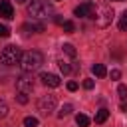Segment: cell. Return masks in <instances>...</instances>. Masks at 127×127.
I'll use <instances>...</instances> for the list:
<instances>
[{
    "label": "cell",
    "mask_w": 127,
    "mask_h": 127,
    "mask_svg": "<svg viewBox=\"0 0 127 127\" xmlns=\"http://www.w3.org/2000/svg\"><path fill=\"white\" fill-rule=\"evenodd\" d=\"M28 14L32 16V20H46L54 14V6L48 0H32L28 4Z\"/></svg>",
    "instance_id": "1"
},
{
    "label": "cell",
    "mask_w": 127,
    "mask_h": 127,
    "mask_svg": "<svg viewBox=\"0 0 127 127\" xmlns=\"http://www.w3.org/2000/svg\"><path fill=\"white\" fill-rule=\"evenodd\" d=\"M87 12H89V2H83V4H79V6L73 10V14H75L77 18H87Z\"/></svg>",
    "instance_id": "10"
},
{
    "label": "cell",
    "mask_w": 127,
    "mask_h": 127,
    "mask_svg": "<svg viewBox=\"0 0 127 127\" xmlns=\"http://www.w3.org/2000/svg\"><path fill=\"white\" fill-rule=\"evenodd\" d=\"M95 26L97 28H107L111 22H113V8L107 6V4H99L97 10H95V18H93Z\"/></svg>",
    "instance_id": "3"
},
{
    "label": "cell",
    "mask_w": 127,
    "mask_h": 127,
    "mask_svg": "<svg viewBox=\"0 0 127 127\" xmlns=\"http://www.w3.org/2000/svg\"><path fill=\"white\" fill-rule=\"evenodd\" d=\"M20 58H22V50L18 46H6L0 54V62L4 65H16L20 62Z\"/></svg>",
    "instance_id": "4"
},
{
    "label": "cell",
    "mask_w": 127,
    "mask_h": 127,
    "mask_svg": "<svg viewBox=\"0 0 127 127\" xmlns=\"http://www.w3.org/2000/svg\"><path fill=\"white\" fill-rule=\"evenodd\" d=\"M91 71H93V75H97V77H105V75H107V69H105L103 64H93V65H91Z\"/></svg>",
    "instance_id": "11"
},
{
    "label": "cell",
    "mask_w": 127,
    "mask_h": 127,
    "mask_svg": "<svg viewBox=\"0 0 127 127\" xmlns=\"http://www.w3.org/2000/svg\"><path fill=\"white\" fill-rule=\"evenodd\" d=\"M62 28H64V32H67V34H71V32H75V26H73V22H69V20H64V24H62Z\"/></svg>",
    "instance_id": "17"
},
{
    "label": "cell",
    "mask_w": 127,
    "mask_h": 127,
    "mask_svg": "<svg viewBox=\"0 0 127 127\" xmlns=\"http://www.w3.org/2000/svg\"><path fill=\"white\" fill-rule=\"evenodd\" d=\"M115 2H123V0H115Z\"/></svg>",
    "instance_id": "29"
},
{
    "label": "cell",
    "mask_w": 127,
    "mask_h": 127,
    "mask_svg": "<svg viewBox=\"0 0 127 127\" xmlns=\"http://www.w3.org/2000/svg\"><path fill=\"white\" fill-rule=\"evenodd\" d=\"M18 64H20L22 71L30 73V71L38 69V67L44 64V56H42L38 50H30V52H24V54H22V58H20Z\"/></svg>",
    "instance_id": "2"
},
{
    "label": "cell",
    "mask_w": 127,
    "mask_h": 127,
    "mask_svg": "<svg viewBox=\"0 0 127 127\" xmlns=\"http://www.w3.org/2000/svg\"><path fill=\"white\" fill-rule=\"evenodd\" d=\"M44 30H46L44 22H38V20L26 22V24L22 26V32H24V36H28V34H32V32H44Z\"/></svg>",
    "instance_id": "7"
},
{
    "label": "cell",
    "mask_w": 127,
    "mask_h": 127,
    "mask_svg": "<svg viewBox=\"0 0 127 127\" xmlns=\"http://www.w3.org/2000/svg\"><path fill=\"white\" fill-rule=\"evenodd\" d=\"M62 50H64V54H67L69 58H75V48H73L71 44H64Z\"/></svg>",
    "instance_id": "15"
},
{
    "label": "cell",
    "mask_w": 127,
    "mask_h": 127,
    "mask_svg": "<svg viewBox=\"0 0 127 127\" xmlns=\"http://www.w3.org/2000/svg\"><path fill=\"white\" fill-rule=\"evenodd\" d=\"M107 117H109V111H107V109H99V111L95 113V123H105Z\"/></svg>",
    "instance_id": "12"
},
{
    "label": "cell",
    "mask_w": 127,
    "mask_h": 127,
    "mask_svg": "<svg viewBox=\"0 0 127 127\" xmlns=\"http://www.w3.org/2000/svg\"><path fill=\"white\" fill-rule=\"evenodd\" d=\"M40 79H42V83L44 85H48V87H58L62 81H60V77L56 75V73H42L40 75Z\"/></svg>",
    "instance_id": "9"
},
{
    "label": "cell",
    "mask_w": 127,
    "mask_h": 127,
    "mask_svg": "<svg viewBox=\"0 0 127 127\" xmlns=\"http://www.w3.org/2000/svg\"><path fill=\"white\" fill-rule=\"evenodd\" d=\"M58 65H60V71H62V73H69V71H71V65H69L65 60H60Z\"/></svg>",
    "instance_id": "16"
},
{
    "label": "cell",
    "mask_w": 127,
    "mask_h": 127,
    "mask_svg": "<svg viewBox=\"0 0 127 127\" xmlns=\"http://www.w3.org/2000/svg\"><path fill=\"white\" fill-rule=\"evenodd\" d=\"M16 99H18V103H28V93H24V91H18V95H16Z\"/></svg>",
    "instance_id": "20"
},
{
    "label": "cell",
    "mask_w": 127,
    "mask_h": 127,
    "mask_svg": "<svg viewBox=\"0 0 127 127\" xmlns=\"http://www.w3.org/2000/svg\"><path fill=\"white\" fill-rule=\"evenodd\" d=\"M0 16L4 20H12L14 18V8L10 0H0Z\"/></svg>",
    "instance_id": "8"
},
{
    "label": "cell",
    "mask_w": 127,
    "mask_h": 127,
    "mask_svg": "<svg viewBox=\"0 0 127 127\" xmlns=\"http://www.w3.org/2000/svg\"><path fill=\"white\" fill-rule=\"evenodd\" d=\"M8 115V105H6V101L4 99H0V119L2 117H6Z\"/></svg>",
    "instance_id": "19"
},
{
    "label": "cell",
    "mask_w": 127,
    "mask_h": 127,
    "mask_svg": "<svg viewBox=\"0 0 127 127\" xmlns=\"http://www.w3.org/2000/svg\"><path fill=\"white\" fill-rule=\"evenodd\" d=\"M121 77V71L119 69H111V79H119Z\"/></svg>",
    "instance_id": "25"
},
{
    "label": "cell",
    "mask_w": 127,
    "mask_h": 127,
    "mask_svg": "<svg viewBox=\"0 0 127 127\" xmlns=\"http://www.w3.org/2000/svg\"><path fill=\"white\" fill-rule=\"evenodd\" d=\"M16 87H18V91H24V93H32L34 91V79L30 77V75H20L18 79H16Z\"/></svg>",
    "instance_id": "6"
},
{
    "label": "cell",
    "mask_w": 127,
    "mask_h": 127,
    "mask_svg": "<svg viewBox=\"0 0 127 127\" xmlns=\"http://www.w3.org/2000/svg\"><path fill=\"white\" fill-rule=\"evenodd\" d=\"M54 20H56V24H60V26H62V24H64V18H62V16H56V18H54Z\"/></svg>",
    "instance_id": "27"
},
{
    "label": "cell",
    "mask_w": 127,
    "mask_h": 127,
    "mask_svg": "<svg viewBox=\"0 0 127 127\" xmlns=\"http://www.w3.org/2000/svg\"><path fill=\"white\" fill-rule=\"evenodd\" d=\"M119 30H127V12H123V16H121V20H119Z\"/></svg>",
    "instance_id": "22"
},
{
    "label": "cell",
    "mask_w": 127,
    "mask_h": 127,
    "mask_svg": "<svg viewBox=\"0 0 127 127\" xmlns=\"http://www.w3.org/2000/svg\"><path fill=\"white\" fill-rule=\"evenodd\" d=\"M56 95H42L40 97V101H38V111L42 113V115H50L54 109H56Z\"/></svg>",
    "instance_id": "5"
},
{
    "label": "cell",
    "mask_w": 127,
    "mask_h": 127,
    "mask_svg": "<svg viewBox=\"0 0 127 127\" xmlns=\"http://www.w3.org/2000/svg\"><path fill=\"white\" fill-rule=\"evenodd\" d=\"M8 36H10V30H8V26L0 24V38H8Z\"/></svg>",
    "instance_id": "23"
},
{
    "label": "cell",
    "mask_w": 127,
    "mask_h": 127,
    "mask_svg": "<svg viewBox=\"0 0 127 127\" xmlns=\"http://www.w3.org/2000/svg\"><path fill=\"white\" fill-rule=\"evenodd\" d=\"M56 2H60V0H56Z\"/></svg>",
    "instance_id": "30"
},
{
    "label": "cell",
    "mask_w": 127,
    "mask_h": 127,
    "mask_svg": "<svg viewBox=\"0 0 127 127\" xmlns=\"http://www.w3.org/2000/svg\"><path fill=\"white\" fill-rule=\"evenodd\" d=\"M67 89L69 91H75L77 89V81H67Z\"/></svg>",
    "instance_id": "26"
},
{
    "label": "cell",
    "mask_w": 127,
    "mask_h": 127,
    "mask_svg": "<svg viewBox=\"0 0 127 127\" xmlns=\"http://www.w3.org/2000/svg\"><path fill=\"white\" fill-rule=\"evenodd\" d=\"M16 2H20V4H22V2H26V0H16Z\"/></svg>",
    "instance_id": "28"
},
{
    "label": "cell",
    "mask_w": 127,
    "mask_h": 127,
    "mask_svg": "<svg viewBox=\"0 0 127 127\" xmlns=\"http://www.w3.org/2000/svg\"><path fill=\"white\" fill-rule=\"evenodd\" d=\"M117 93H119V97H121V99H127V85H123V83H121V85L117 87Z\"/></svg>",
    "instance_id": "21"
},
{
    "label": "cell",
    "mask_w": 127,
    "mask_h": 127,
    "mask_svg": "<svg viewBox=\"0 0 127 127\" xmlns=\"http://www.w3.org/2000/svg\"><path fill=\"white\" fill-rule=\"evenodd\" d=\"M24 127H38V119L36 117H24Z\"/></svg>",
    "instance_id": "18"
},
{
    "label": "cell",
    "mask_w": 127,
    "mask_h": 127,
    "mask_svg": "<svg viewBox=\"0 0 127 127\" xmlns=\"http://www.w3.org/2000/svg\"><path fill=\"white\" fill-rule=\"evenodd\" d=\"M71 111H73V107H71L69 103H65V105H62V109L58 111V117H60V119H64V117H67Z\"/></svg>",
    "instance_id": "13"
},
{
    "label": "cell",
    "mask_w": 127,
    "mask_h": 127,
    "mask_svg": "<svg viewBox=\"0 0 127 127\" xmlns=\"http://www.w3.org/2000/svg\"><path fill=\"white\" fill-rule=\"evenodd\" d=\"M75 123H77L79 127H87V125H89V117L83 115V113H77V115H75Z\"/></svg>",
    "instance_id": "14"
},
{
    "label": "cell",
    "mask_w": 127,
    "mask_h": 127,
    "mask_svg": "<svg viewBox=\"0 0 127 127\" xmlns=\"http://www.w3.org/2000/svg\"><path fill=\"white\" fill-rule=\"evenodd\" d=\"M83 87L85 89H93V79H83Z\"/></svg>",
    "instance_id": "24"
}]
</instances>
